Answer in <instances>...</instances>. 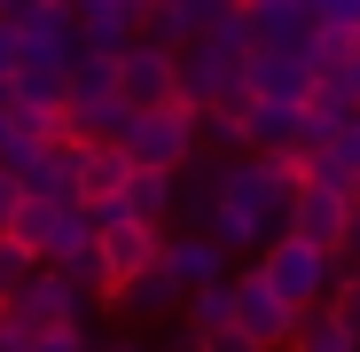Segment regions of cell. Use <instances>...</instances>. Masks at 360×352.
Listing matches in <instances>:
<instances>
[{"instance_id":"1","label":"cell","mask_w":360,"mask_h":352,"mask_svg":"<svg viewBox=\"0 0 360 352\" xmlns=\"http://www.w3.org/2000/svg\"><path fill=\"white\" fill-rule=\"evenodd\" d=\"M180 102L188 110H251V47H235V39L180 47Z\"/></svg>"},{"instance_id":"2","label":"cell","mask_w":360,"mask_h":352,"mask_svg":"<svg viewBox=\"0 0 360 352\" xmlns=\"http://www.w3.org/2000/svg\"><path fill=\"white\" fill-rule=\"evenodd\" d=\"M337 266H345V259H329V251H314V243H297V235H274V243L259 251V274L274 282V298H282L290 313H314V306H329Z\"/></svg>"},{"instance_id":"3","label":"cell","mask_w":360,"mask_h":352,"mask_svg":"<svg viewBox=\"0 0 360 352\" xmlns=\"http://www.w3.org/2000/svg\"><path fill=\"white\" fill-rule=\"evenodd\" d=\"M134 157V172H188L204 149H196V110L188 102H172V110H149L126 126V141H117Z\"/></svg>"},{"instance_id":"4","label":"cell","mask_w":360,"mask_h":352,"mask_svg":"<svg viewBox=\"0 0 360 352\" xmlns=\"http://www.w3.org/2000/svg\"><path fill=\"white\" fill-rule=\"evenodd\" d=\"M117 94H126V110H134V117L172 110V102H180V55H172V47H157V39H134L126 55H117Z\"/></svg>"},{"instance_id":"5","label":"cell","mask_w":360,"mask_h":352,"mask_svg":"<svg viewBox=\"0 0 360 352\" xmlns=\"http://www.w3.org/2000/svg\"><path fill=\"white\" fill-rule=\"evenodd\" d=\"M297 321H306V313H290V306L274 298V282H266L259 266H235V329H243L259 352H290Z\"/></svg>"},{"instance_id":"6","label":"cell","mask_w":360,"mask_h":352,"mask_svg":"<svg viewBox=\"0 0 360 352\" xmlns=\"http://www.w3.org/2000/svg\"><path fill=\"white\" fill-rule=\"evenodd\" d=\"M86 306H94V298H79L55 266H39L16 298H8V321H24L32 337H47V329H86Z\"/></svg>"},{"instance_id":"7","label":"cell","mask_w":360,"mask_h":352,"mask_svg":"<svg viewBox=\"0 0 360 352\" xmlns=\"http://www.w3.org/2000/svg\"><path fill=\"white\" fill-rule=\"evenodd\" d=\"M290 235L314 243V251H329V259H345V243H352V196H345V188H297Z\"/></svg>"},{"instance_id":"8","label":"cell","mask_w":360,"mask_h":352,"mask_svg":"<svg viewBox=\"0 0 360 352\" xmlns=\"http://www.w3.org/2000/svg\"><path fill=\"white\" fill-rule=\"evenodd\" d=\"M314 63H306V47H251V102H297L306 110L314 102Z\"/></svg>"},{"instance_id":"9","label":"cell","mask_w":360,"mask_h":352,"mask_svg":"<svg viewBox=\"0 0 360 352\" xmlns=\"http://www.w3.org/2000/svg\"><path fill=\"white\" fill-rule=\"evenodd\" d=\"M165 274L196 298V289H212V282H235V259L212 243V235H165Z\"/></svg>"},{"instance_id":"10","label":"cell","mask_w":360,"mask_h":352,"mask_svg":"<svg viewBox=\"0 0 360 352\" xmlns=\"http://www.w3.org/2000/svg\"><path fill=\"white\" fill-rule=\"evenodd\" d=\"M219 172H227V157H196V164L172 181V235H204V227H212V211H219Z\"/></svg>"},{"instance_id":"11","label":"cell","mask_w":360,"mask_h":352,"mask_svg":"<svg viewBox=\"0 0 360 352\" xmlns=\"http://www.w3.org/2000/svg\"><path fill=\"white\" fill-rule=\"evenodd\" d=\"M243 133H251V157H306V110L297 102H251Z\"/></svg>"},{"instance_id":"12","label":"cell","mask_w":360,"mask_h":352,"mask_svg":"<svg viewBox=\"0 0 360 352\" xmlns=\"http://www.w3.org/2000/svg\"><path fill=\"white\" fill-rule=\"evenodd\" d=\"M71 32H79L86 47L126 55V47L141 39V8H134V0H79V8H71Z\"/></svg>"},{"instance_id":"13","label":"cell","mask_w":360,"mask_h":352,"mask_svg":"<svg viewBox=\"0 0 360 352\" xmlns=\"http://www.w3.org/2000/svg\"><path fill=\"white\" fill-rule=\"evenodd\" d=\"M110 306L134 313V321H172V313H188V289H180L165 266H149V274H134V282H117Z\"/></svg>"},{"instance_id":"14","label":"cell","mask_w":360,"mask_h":352,"mask_svg":"<svg viewBox=\"0 0 360 352\" xmlns=\"http://www.w3.org/2000/svg\"><path fill=\"white\" fill-rule=\"evenodd\" d=\"M314 0H251V47H306Z\"/></svg>"},{"instance_id":"15","label":"cell","mask_w":360,"mask_h":352,"mask_svg":"<svg viewBox=\"0 0 360 352\" xmlns=\"http://www.w3.org/2000/svg\"><path fill=\"white\" fill-rule=\"evenodd\" d=\"M172 181H180V172H134L126 196H117L126 219H134V227H165V219H172Z\"/></svg>"},{"instance_id":"16","label":"cell","mask_w":360,"mask_h":352,"mask_svg":"<svg viewBox=\"0 0 360 352\" xmlns=\"http://www.w3.org/2000/svg\"><path fill=\"white\" fill-rule=\"evenodd\" d=\"M0 24H8L16 39H71V8L63 0H8Z\"/></svg>"},{"instance_id":"17","label":"cell","mask_w":360,"mask_h":352,"mask_svg":"<svg viewBox=\"0 0 360 352\" xmlns=\"http://www.w3.org/2000/svg\"><path fill=\"white\" fill-rule=\"evenodd\" d=\"M290 352H360V329H345V313H337V306H314L306 321H297Z\"/></svg>"},{"instance_id":"18","label":"cell","mask_w":360,"mask_h":352,"mask_svg":"<svg viewBox=\"0 0 360 352\" xmlns=\"http://www.w3.org/2000/svg\"><path fill=\"white\" fill-rule=\"evenodd\" d=\"M126 181H134V157H126V149H86L79 204H110V196H126Z\"/></svg>"},{"instance_id":"19","label":"cell","mask_w":360,"mask_h":352,"mask_svg":"<svg viewBox=\"0 0 360 352\" xmlns=\"http://www.w3.org/2000/svg\"><path fill=\"white\" fill-rule=\"evenodd\" d=\"M180 329H196L204 344H212V337H227V329H235V282L196 289V298H188V313H180Z\"/></svg>"},{"instance_id":"20","label":"cell","mask_w":360,"mask_h":352,"mask_svg":"<svg viewBox=\"0 0 360 352\" xmlns=\"http://www.w3.org/2000/svg\"><path fill=\"white\" fill-rule=\"evenodd\" d=\"M352 117H360V110L345 102V86H314V102H306V149H329Z\"/></svg>"},{"instance_id":"21","label":"cell","mask_w":360,"mask_h":352,"mask_svg":"<svg viewBox=\"0 0 360 352\" xmlns=\"http://www.w3.org/2000/svg\"><path fill=\"white\" fill-rule=\"evenodd\" d=\"M71 94H117V55H110V47H86V39H79V55H71Z\"/></svg>"},{"instance_id":"22","label":"cell","mask_w":360,"mask_h":352,"mask_svg":"<svg viewBox=\"0 0 360 352\" xmlns=\"http://www.w3.org/2000/svg\"><path fill=\"white\" fill-rule=\"evenodd\" d=\"M314 32H329V39H360V0H314Z\"/></svg>"},{"instance_id":"23","label":"cell","mask_w":360,"mask_h":352,"mask_svg":"<svg viewBox=\"0 0 360 352\" xmlns=\"http://www.w3.org/2000/svg\"><path fill=\"white\" fill-rule=\"evenodd\" d=\"M32 274H39V259H32V251H16V243H0V306H8L16 289L32 282Z\"/></svg>"},{"instance_id":"24","label":"cell","mask_w":360,"mask_h":352,"mask_svg":"<svg viewBox=\"0 0 360 352\" xmlns=\"http://www.w3.org/2000/svg\"><path fill=\"white\" fill-rule=\"evenodd\" d=\"M329 306L345 313V329H360V266H337V289H329Z\"/></svg>"},{"instance_id":"25","label":"cell","mask_w":360,"mask_h":352,"mask_svg":"<svg viewBox=\"0 0 360 352\" xmlns=\"http://www.w3.org/2000/svg\"><path fill=\"white\" fill-rule=\"evenodd\" d=\"M329 157L345 164V181H360V117H352V126H345V133L329 141Z\"/></svg>"},{"instance_id":"26","label":"cell","mask_w":360,"mask_h":352,"mask_svg":"<svg viewBox=\"0 0 360 352\" xmlns=\"http://www.w3.org/2000/svg\"><path fill=\"white\" fill-rule=\"evenodd\" d=\"M24 211V188H16V172H0V243H8V227Z\"/></svg>"},{"instance_id":"27","label":"cell","mask_w":360,"mask_h":352,"mask_svg":"<svg viewBox=\"0 0 360 352\" xmlns=\"http://www.w3.org/2000/svg\"><path fill=\"white\" fill-rule=\"evenodd\" d=\"M0 352H39V337L24 321H0Z\"/></svg>"},{"instance_id":"28","label":"cell","mask_w":360,"mask_h":352,"mask_svg":"<svg viewBox=\"0 0 360 352\" xmlns=\"http://www.w3.org/2000/svg\"><path fill=\"white\" fill-rule=\"evenodd\" d=\"M321 86H345V102H352V110H360V55H352V63H345V71H337V79H321Z\"/></svg>"},{"instance_id":"29","label":"cell","mask_w":360,"mask_h":352,"mask_svg":"<svg viewBox=\"0 0 360 352\" xmlns=\"http://www.w3.org/2000/svg\"><path fill=\"white\" fill-rule=\"evenodd\" d=\"M0 86H16V32L0 24Z\"/></svg>"},{"instance_id":"30","label":"cell","mask_w":360,"mask_h":352,"mask_svg":"<svg viewBox=\"0 0 360 352\" xmlns=\"http://www.w3.org/2000/svg\"><path fill=\"white\" fill-rule=\"evenodd\" d=\"M157 352H212V344H204V337H196V329H172V337H165V344H157Z\"/></svg>"},{"instance_id":"31","label":"cell","mask_w":360,"mask_h":352,"mask_svg":"<svg viewBox=\"0 0 360 352\" xmlns=\"http://www.w3.org/2000/svg\"><path fill=\"white\" fill-rule=\"evenodd\" d=\"M212 352H259V344H251L243 329H227V337H212Z\"/></svg>"},{"instance_id":"32","label":"cell","mask_w":360,"mask_h":352,"mask_svg":"<svg viewBox=\"0 0 360 352\" xmlns=\"http://www.w3.org/2000/svg\"><path fill=\"white\" fill-rule=\"evenodd\" d=\"M94 352H157L149 337H110V344H94Z\"/></svg>"},{"instance_id":"33","label":"cell","mask_w":360,"mask_h":352,"mask_svg":"<svg viewBox=\"0 0 360 352\" xmlns=\"http://www.w3.org/2000/svg\"><path fill=\"white\" fill-rule=\"evenodd\" d=\"M0 321H8V306H0Z\"/></svg>"}]
</instances>
